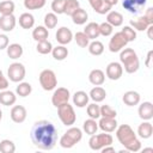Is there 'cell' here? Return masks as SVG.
I'll list each match as a JSON object with an SVG mask.
<instances>
[{"label": "cell", "instance_id": "obj_34", "mask_svg": "<svg viewBox=\"0 0 153 153\" xmlns=\"http://www.w3.org/2000/svg\"><path fill=\"white\" fill-rule=\"evenodd\" d=\"M82 129H84V131H85L87 135L91 136V135L96 134V131H97V129H98V123L96 122V120L88 118V120H86V121L84 122Z\"/></svg>", "mask_w": 153, "mask_h": 153}, {"label": "cell", "instance_id": "obj_37", "mask_svg": "<svg viewBox=\"0 0 153 153\" xmlns=\"http://www.w3.org/2000/svg\"><path fill=\"white\" fill-rule=\"evenodd\" d=\"M36 50L42 54V55H47L49 53H51L53 50V44L45 39V41H41V42H37V45H36Z\"/></svg>", "mask_w": 153, "mask_h": 153}, {"label": "cell", "instance_id": "obj_8", "mask_svg": "<svg viewBox=\"0 0 153 153\" xmlns=\"http://www.w3.org/2000/svg\"><path fill=\"white\" fill-rule=\"evenodd\" d=\"M25 67L23 63H19V62H13L10 65L8 69H7V76L11 81L13 82H20L24 80L25 78Z\"/></svg>", "mask_w": 153, "mask_h": 153}, {"label": "cell", "instance_id": "obj_49", "mask_svg": "<svg viewBox=\"0 0 153 153\" xmlns=\"http://www.w3.org/2000/svg\"><path fill=\"white\" fill-rule=\"evenodd\" d=\"M143 17L149 22V24H153V7H148L143 14Z\"/></svg>", "mask_w": 153, "mask_h": 153}, {"label": "cell", "instance_id": "obj_39", "mask_svg": "<svg viewBox=\"0 0 153 153\" xmlns=\"http://www.w3.org/2000/svg\"><path fill=\"white\" fill-rule=\"evenodd\" d=\"M0 152L2 153H14L16 152V145L13 143V141L5 139L2 141H0Z\"/></svg>", "mask_w": 153, "mask_h": 153}, {"label": "cell", "instance_id": "obj_13", "mask_svg": "<svg viewBox=\"0 0 153 153\" xmlns=\"http://www.w3.org/2000/svg\"><path fill=\"white\" fill-rule=\"evenodd\" d=\"M55 37H56V41H57L60 44L66 45V44H68V43L72 42V39H73V33H72V31H71L68 27L61 26L60 29H57V31H56V33H55Z\"/></svg>", "mask_w": 153, "mask_h": 153}, {"label": "cell", "instance_id": "obj_22", "mask_svg": "<svg viewBox=\"0 0 153 153\" xmlns=\"http://www.w3.org/2000/svg\"><path fill=\"white\" fill-rule=\"evenodd\" d=\"M6 51H7V56L10 59L17 60L23 55V47L19 43H12V44L7 45Z\"/></svg>", "mask_w": 153, "mask_h": 153}, {"label": "cell", "instance_id": "obj_46", "mask_svg": "<svg viewBox=\"0 0 153 153\" xmlns=\"http://www.w3.org/2000/svg\"><path fill=\"white\" fill-rule=\"evenodd\" d=\"M66 0H53L51 2V10L55 14H62L65 10Z\"/></svg>", "mask_w": 153, "mask_h": 153}, {"label": "cell", "instance_id": "obj_12", "mask_svg": "<svg viewBox=\"0 0 153 153\" xmlns=\"http://www.w3.org/2000/svg\"><path fill=\"white\" fill-rule=\"evenodd\" d=\"M105 74L110 80H118L123 74V67L120 62H110L106 66Z\"/></svg>", "mask_w": 153, "mask_h": 153}, {"label": "cell", "instance_id": "obj_20", "mask_svg": "<svg viewBox=\"0 0 153 153\" xmlns=\"http://www.w3.org/2000/svg\"><path fill=\"white\" fill-rule=\"evenodd\" d=\"M122 100L126 105L128 106H134V105H137L140 103V94L136 92V91H127L123 97H122Z\"/></svg>", "mask_w": 153, "mask_h": 153}, {"label": "cell", "instance_id": "obj_3", "mask_svg": "<svg viewBox=\"0 0 153 153\" xmlns=\"http://www.w3.org/2000/svg\"><path fill=\"white\" fill-rule=\"evenodd\" d=\"M120 61L124 67V71L129 74H133L137 72L140 67V61L137 57V54L131 48H123L120 54Z\"/></svg>", "mask_w": 153, "mask_h": 153}, {"label": "cell", "instance_id": "obj_11", "mask_svg": "<svg viewBox=\"0 0 153 153\" xmlns=\"http://www.w3.org/2000/svg\"><path fill=\"white\" fill-rule=\"evenodd\" d=\"M147 0H122V6L131 14L140 13L146 6Z\"/></svg>", "mask_w": 153, "mask_h": 153}, {"label": "cell", "instance_id": "obj_9", "mask_svg": "<svg viewBox=\"0 0 153 153\" xmlns=\"http://www.w3.org/2000/svg\"><path fill=\"white\" fill-rule=\"evenodd\" d=\"M128 44L127 39L124 38L123 33L120 31V32H116L109 41V50L111 53H118L121 51L123 48H126V45Z\"/></svg>", "mask_w": 153, "mask_h": 153}, {"label": "cell", "instance_id": "obj_21", "mask_svg": "<svg viewBox=\"0 0 153 153\" xmlns=\"http://www.w3.org/2000/svg\"><path fill=\"white\" fill-rule=\"evenodd\" d=\"M88 94L85 91H76L73 94V104L76 105L78 108H84L88 104Z\"/></svg>", "mask_w": 153, "mask_h": 153}, {"label": "cell", "instance_id": "obj_27", "mask_svg": "<svg viewBox=\"0 0 153 153\" xmlns=\"http://www.w3.org/2000/svg\"><path fill=\"white\" fill-rule=\"evenodd\" d=\"M88 97L94 102V103H99V102H103L106 97V91L100 87V86H96L93 87L91 91H90V94Z\"/></svg>", "mask_w": 153, "mask_h": 153}, {"label": "cell", "instance_id": "obj_51", "mask_svg": "<svg viewBox=\"0 0 153 153\" xmlns=\"http://www.w3.org/2000/svg\"><path fill=\"white\" fill-rule=\"evenodd\" d=\"M151 59H152V50H149L147 53V56H146V61H145V65L146 67H151Z\"/></svg>", "mask_w": 153, "mask_h": 153}, {"label": "cell", "instance_id": "obj_28", "mask_svg": "<svg viewBox=\"0 0 153 153\" xmlns=\"http://www.w3.org/2000/svg\"><path fill=\"white\" fill-rule=\"evenodd\" d=\"M149 25H152V24H149V22L143 16H141L136 19H130V26L137 31H145Z\"/></svg>", "mask_w": 153, "mask_h": 153}, {"label": "cell", "instance_id": "obj_6", "mask_svg": "<svg viewBox=\"0 0 153 153\" xmlns=\"http://www.w3.org/2000/svg\"><path fill=\"white\" fill-rule=\"evenodd\" d=\"M112 141L114 139L110 134H105V133L93 134L88 140V146L92 151H100L103 147L112 145Z\"/></svg>", "mask_w": 153, "mask_h": 153}, {"label": "cell", "instance_id": "obj_41", "mask_svg": "<svg viewBox=\"0 0 153 153\" xmlns=\"http://www.w3.org/2000/svg\"><path fill=\"white\" fill-rule=\"evenodd\" d=\"M57 25V16L53 13H47L44 16V26L47 29H54Z\"/></svg>", "mask_w": 153, "mask_h": 153}, {"label": "cell", "instance_id": "obj_23", "mask_svg": "<svg viewBox=\"0 0 153 153\" xmlns=\"http://www.w3.org/2000/svg\"><path fill=\"white\" fill-rule=\"evenodd\" d=\"M137 134L142 139H149L152 136V134H153V126H152V123L148 122V121H143L139 126V128H137Z\"/></svg>", "mask_w": 153, "mask_h": 153}, {"label": "cell", "instance_id": "obj_54", "mask_svg": "<svg viewBox=\"0 0 153 153\" xmlns=\"http://www.w3.org/2000/svg\"><path fill=\"white\" fill-rule=\"evenodd\" d=\"M104 1H105V2H108V4H109V5L111 6V7H112L114 5H116V4L118 2V0H104Z\"/></svg>", "mask_w": 153, "mask_h": 153}, {"label": "cell", "instance_id": "obj_4", "mask_svg": "<svg viewBox=\"0 0 153 153\" xmlns=\"http://www.w3.org/2000/svg\"><path fill=\"white\" fill-rule=\"evenodd\" d=\"M82 137V131L78 127H71L60 139V146L62 148H72Z\"/></svg>", "mask_w": 153, "mask_h": 153}, {"label": "cell", "instance_id": "obj_35", "mask_svg": "<svg viewBox=\"0 0 153 153\" xmlns=\"http://www.w3.org/2000/svg\"><path fill=\"white\" fill-rule=\"evenodd\" d=\"M31 92H32V86H31L29 82L20 81L19 85L16 87V93H17L19 97H27Z\"/></svg>", "mask_w": 153, "mask_h": 153}, {"label": "cell", "instance_id": "obj_53", "mask_svg": "<svg viewBox=\"0 0 153 153\" xmlns=\"http://www.w3.org/2000/svg\"><path fill=\"white\" fill-rule=\"evenodd\" d=\"M152 29H153V24L152 25H149L146 30H147V33H148V38L149 39H153V36H152Z\"/></svg>", "mask_w": 153, "mask_h": 153}, {"label": "cell", "instance_id": "obj_42", "mask_svg": "<svg viewBox=\"0 0 153 153\" xmlns=\"http://www.w3.org/2000/svg\"><path fill=\"white\" fill-rule=\"evenodd\" d=\"M87 115L90 116V118L97 120L100 117V106L97 105V103H92V104H87Z\"/></svg>", "mask_w": 153, "mask_h": 153}, {"label": "cell", "instance_id": "obj_15", "mask_svg": "<svg viewBox=\"0 0 153 153\" xmlns=\"http://www.w3.org/2000/svg\"><path fill=\"white\" fill-rule=\"evenodd\" d=\"M139 117L143 121H149L153 117V104L151 102H143L139 106Z\"/></svg>", "mask_w": 153, "mask_h": 153}, {"label": "cell", "instance_id": "obj_40", "mask_svg": "<svg viewBox=\"0 0 153 153\" xmlns=\"http://www.w3.org/2000/svg\"><path fill=\"white\" fill-rule=\"evenodd\" d=\"M79 7H80V4H79L78 0H66L63 13L67 14V16H72L73 12H74L75 10H78Z\"/></svg>", "mask_w": 153, "mask_h": 153}, {"label": "cell", "instance_id": "obj_10", "mask_svg": "<svg viewBox=\"0 0 153 153\" xmlns=\"http://www.w3.org/2000/svg\"><path fill=\"white\" fill-rule=\"evenodd\" d=\"M69 97H71V93H69V90L66 88V87H59L54 91L53 96H51V103L54 106L59 108L60 105L67 103L69 100Z\"/></svg>", "mask_w": 153, "mask_h": 153}, {"label": "cell", "instance_id": "obj_43", "mask_svg": "<svg viewBox=\"0 0 153 153\" xmlns=\"http://www.w3.org/2000/svg\"><path fill=\"white\" fill-rule=\"evenodd\" d=\"M45 5V0H24L26 10H39Z\"/></svg>", "mask_w": 153, "mask_h": 153}, {"label": "cell", "instance_id": "obj_17", "mask_svg": "<svg viewBox=\"0 0 153 153\" xmlns=\"http://www.w3.org/2000/svg\"><path fill=\"white\" fill-rule=\"evenodd\" d=\"M17 20L13 14H6L0 17V29L5 32H10L16 27Z\"/></svg>", "mask_w": 153, "mask_h": 153}, {"label": "cell", "instance_id": "obj_36", "mask_svg": "<svg viewBox=\"0 0 153 153\" xmlns=\"http://www.w3.org/2000/svg\"><path fill=\"white\" fill-rule=\"evenodd\" d=\"M14 12V2L11 0H4L0 2V13L1 16L13 14Z\"/></svg>", "mask_w": 153, "mask_h": 153}, {"label": "cell", "instance_id": "obj_2", "mask_svg": "<svg viewBox=\"0 0 153 153\" xmlns=\"http://www.w3.org/2000/svg\"><path fill=\"white\" fill-rule=\"evenodd\" d=\"M116 137L120 143L128 152H139L141 149V141L129 124H121L116 128Z\"/></svg>", "mask_w": 153, "mask_h": 153}, {"label": "cell", "instance_id": "obj_7", "mask_svg": "<svg viewBox=\"0 0 153 153\" xmlns=\"http://www.w3.org/2000/svg\"><path fill=\"white\" fill-rule=\"evenodd\" d=\"M39 84L44 91H51L55 90L57 85V79L55 73L51 69H43L39 74Z\"/></svg>", "mask_w": 153, "mask_h": 153}, {"label": "cell", "instance_id": "obj_50", "mask_svg": "<svg viewBox=\"0 0 153 153\" xmlns=\"http://www.w3.org/2000/svg\"><path fill=\"white\" fill-rule=\"evenodd\" d=\"M8 87V80L5 78V76H1L0 78V90H6Z\"/></svg>", "mask_w": 153, "mask_h": 153}, {"label": "cell", "instance_id": "obj_38", "mask_svg": "<svg viewBox=\"0 0 153 153\" xmlns=\"http://www.w3.org/2000/svg\"><path fill=\"white\" fill-rule=\"evenodd\" d=\"M74 39L76 42V44L80 47V48H87L88 43H90V38L87 37V35L84 32V31H78L75 35H74Z\"/></svg>", "mask_w": 153, "mask_h": 153}, {"label": "cell", "instance_id": "obj_16", "mask_svg": "<svg viewBox=\"0 0 153 153\" xmlns=\"http://www.w3.org/2000/svg\"><path fill=\"white\" fill-rule=\"evenodd\" d=\"M98 128H100L105 133H112L117 128V121H116V118L100 117V120L98 122Z\"/></svg>", "mask_w": 153, "mask_h": 153}, {"label": "cell", "instance_id": "obj_33", "mask_svg": "<svg viewBox=\"0 0 153 153\" xmlns=\"http://www.w3.org/2000/svg\"><path fill=\"white\" fill-rule=\"evenodd\" d=\"M51 55H53V57H54L55 60H57V61H62V60H65V59L68 56V49H67L65 45L60 44V45L53 48V50H51Z\"/></svg>", "mask_w": 153, "mask_h": 153}, {"label": "cell", "instance_id": "obj_44", "mask_svg": "<svg viewBox=\"0 0 153 153\" xmlns=\"http://www.w3.org/2000/svg\"><path fill=\"white\" fill-rule=\"evenodd\" d=\"M124 36V38L127 39V42H133L136 39V31L131 27V26H123L122 31H121Z\"/></svg>", "mask_w": 153, "mask_h": 153}, {"label": "cell", "instance_id": "obj_18", "mask_svg": "<svg viewBox=\"0 0 153 153\" xmlns=\"http://www.w3.org/2000/svg\"><path fill=\"white\" fill-rule=\"evenodd\" d=\"M88 80H90V82H91L92 85H94V86H100V85H103L104 81H105V74H104V72H103L102 69H98V68L92 69V71L90 72V74H88Z\"/></svg>", "mask_w": 153, "mask_h": 153}, {"label": "cell", "instance_id": "obj_31", "mask_svg": "<svg viewBox=\"0 0 153 153\" xmlns=\"http://www.w3.org/2000/svg\"><path fill=\"white\" fill-rule=\"evenodd\" d=\"M84 32L87 35V37H88L90 39H96V38H98V36H99V24H97V23H94V22L88 23V24L85 26Z\"/></svg>", "mask_w": 153, "mask_h": 153}, {"label": "cell", "instance_id": "obj_1", "mask_svg": "<svg viewBox=\"0 0 153 153\" xmlns=\"http://www.w3.org/2000/svg\"><path fill=\"white\" fill-rule=\"evenodd\" d=\"M30 136L32 143L43 151H50L55 147L57 142V129L55 126L47 120H41L35 122L31 128Z\"/></svg>", "mask_w": 153, "mask_h": 153}, {"label": "cell", "instance_id": "obj_14", "mask_svg": "<svg viewBox=\"0 0 153 153\" xmlns=\"http://www.w3.org/2000/svg\"><path fill=\"white\" fill-rule=\"evenodd\" d=\"M26 115H27L26 109L23 105H14L10 112L11 120L14 123H23L26 120Z\"/></svg>", "mask_w": 153, "mask_h": 153}, {"label": "cell", "instance_id": "obj_47", "mask_svg": "<svg viewBox=\"0 0 153 153\" xmlns=\"http://www.w3.org/2000/svg\"><path fill=\"white\" fill-rule=\"evenodd\" d=\"M114 31V26H111L108 22H104L102 24H99V35L104 36V37H108Z\"/></svg>", "mask_w": 153, "mask_h": 153}, {"label": "cell", "instance_id": "obj_30", "mask_svg": "<svg viewBox=\"0 0 153 153\" xmlns=\"http://www.w3.org/2000/svg\"><path fill=\"white\" fill-rule=\"evenodd\" d=\"M48 36H49V31L45 26H37L33 29L32 31V38L36 41V42H41V41H45L48 39Z\"/></svg>", "mask_w": 153, "mask_h": 153}, {"label": "cell", "instance_id": "obj_5", "mask_svg": "<svg viewBox=\"0 0 153 153\" xmlns=\"http://www.w3.org/2000/svg\"><path fill=\"white\" fill-rule=\"evenodd\" d=\"M57 115H59V118L61 120V122L67 127H71L75 123L76 115L74 112L73 106L68 102L57 108Z\"/></svg>", "mask_w": 153, "mask_h": 153}, {"label": "cell", "instance_id": "obj_52", "mask_svg": "<svg viewBox=\"0 0 153 153\" xmlns=\"http://www.w3.org/2000/svg\"><path fill=\"white\" fill-rule=\"evenodd\" d=\"M100 151H102L103 153H105V152H115V148L110 145V146H105V147H103Z\"/></svg>", "mask_w": 153, "mask_h": 153}, {"label": "cell", "instance_id": "obj_48", "mask_svg": "<svg viewBox=\"0 0 153 153\" xmlns=\"http://www.w3.org/2000/svg\"><path fill=\"white\" fill-rule=\"evenodd\" d=\"M8 37L5 35V33H0V50L2 49H6L7 45H8Z\"/></svg>", "mask_w": 153, "mask_h": 153}, {"label": "cell", "instance_id": "obj_26", "mask_svg": "<svg viewBox=\"0 0 153 153\" xmlns=\"http://www.w3.org/2000/svg\"><path fill=\"white\" fill-rule=\"evenodd\" d=\"M106 22L111 26H121L123 24V16L117 11H110L106 14Z\"/></svg>", "mask_w": 153, "mask_h": 153}, {"label": "cell", "instance_id": "obj_56", "mask_svg": "<svg viewBox=\"0 0 153 153\" xmlns=\"http://www.w3.org/2000/svg\"><path fill=\"white\" fill-rule=\"evenodd\" d=\"M1 118H2V111L0 110V121H1Z\"/></svg>", "mask_w": 153, "mask_h": 153}, {"label": "cell", "instance_id": "obj_25", "mask_svg": "<svg viewBox=\"0 0 153 153\" xmlns=\"http://www.w3.org/2000/svg\"><path fill=\"white\" fill-rule=\"evenodd\" d=\"M71 17H72V20H73L74 24H76V25H82V24H85V23L87 22L88 14H87V12H86L84 8L79 7L78 10H75V11L73 12V14H72Z\"/></svg>", "mask_w": 153, "mask_h": 153}, {"label": "cell", "instance_id": "obj_19", "mask_svg": "<svg viewBox=\"0 0 153 153\" xmlns=\"http://www.w3.org/2000/svg\"><path fill=\"white\" fill-rule=\"evenodd\" d=\"M88 2L91 5V7L99 14H105V13L110 12V10H111V6L108 2H105L104 0H88Z\"/></svg>", "mask_w": 153, "mask_h": 153}, {"label": "cell", "instance_id": "obj_45", "mask_svg": "<svg viewBox=\"0 0 153 153\" xmlns=\"http://www.w3.org/2000/svg\"><path fill=\"white\" fill-rule=\"evenodd\" d=\"M116 110L112 109L110 105H102L100 106V117H110V118H116Z\"/></svg>", "mask_w": 153, "mask_h": 153}, {"label": "cell", "instance_id": "obj_55", "mask_svg": "<svg viewBox=\"0 0 153 153\" xmlns=\"http://www.w3.org/2000/svg\"><path fill=\"white\" fill-rule=\"evenodd\" d=\"M1 76H4V73H2V71L0 69V78H1Z\"/></svg>", "mask_w": 153, "mask_h": 153}, {"label": "cell", "instance_id": "obj_32", "mask_svg": "<svg viewBox=\"0 0 153 153\" xmlns=\"http://www.w3.org/2000/svg\"><path fill=\"white\" fill-rule=\"evenodd\" d=\"M87 48H88L90 54L93 55V56H99V55H102L103 51H104V44H103L102 42L97 41V39H94V41H92L91 43H88Z\"/></svg>", "mask_w": 153, "mask_h": 153}, {"label": "cell", "instance_id": "obj_24", "mask_svg": "<svg viewBox=\"0 0 153 153\" xmlns=\"http://www.w3.org/2000/svg\"><path fill=\"white\" fill-rule=\"evenodd\" d=\"M16 100H17V96L14 92L7 91V90H4L2 92H0V104L5 106H10V105H13Z\"/></svg>", "mask_w": 153, "mask_h": 153}, {"label": "cell", "instance_id": "obj_29", "mask_svg": "<svg viewBox=\"0 0 153 153\" xmlns=\"http://www.w3.org/2000/svg\"><path fill=\"white\" fill-rule=\"evenodd\" d=\"M19 25L23 27V29H31L33 25H35V18L31 13L29 12H25L23 14L19 16Z\"/></svg>", "mask_w": 153, "mask_h": 153}]
</instances>
